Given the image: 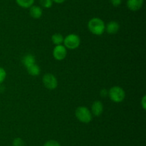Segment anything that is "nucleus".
Masks as SVG:
<instances>
[{
  "label": "nucleus",
  "mask_w": 146,
  "mask_h": 146,
  "mask_svg": "<svg viewBox=\"0 0 146 146\" xmlns=\"http://www.w3.org/2000/svg\"><path fill=\"white\" fill-rule=\"evenodd\" d=\"M88 28L92 34L95 35H101L105 31L106 24L101 19L94 17L88 21Z\"/></svg>",
  "instance_id": "1"
},
{
  "label": "nucleus",
  "mask_w": 146,
  "mask_h": 146,
  "mask_svg": "<svg viewBox=\"0 0 146 146\" xmlns=\"http://www.w3.org/2000/svg\"><path fill=\"white\" fill-rule=\"evenodd\" d=\"M75 115L76 118L80 122L88 123L92 120V113L88 107L85 106H80L76 110Z\"/></svg>",
  "instance_id": "2"
},
{
  "label": "nucleus",
  "mask_w": 146,
  "mask_h": 146,
  "mask_svg": "<svg viewBox=\"0 0 146 146\" xmlns=\"http://www.w3.org/2000/svg\"><path fill=\"white\" fill-rule=\"evenodd\" d=\"M108 96L113 102L119 103L123 101L125 97V92L123 89L118 86L111 87L108 91Z\"/></svg>",
  "instance_id": "3"
},
{
  "label": "nucleus",
  "mask_w": 146,
  "mask_h": 146,
  "mask_svg": "<svg viewBox=\"0 0 146 146\" xmlns=\"http://www.w3.org/2000/svg\"><path fill=\"white\" fill-rule=\"evenodd\" d=\"M64 44L66 48L75 50L79 47L81 44V39L77 34H70L64 39Z\"/></svg>",
  "instance_id": "4"
},
{
  "label": "nucleus",
  "mask_w": 146,
  "mask_h": 146,
  "mask_svg": "<svg viewBox=\"0 0 146 146\" xmlns=\"http://www.w3.org/2000/svg\"><path fill=\"white\" fill-rule=\"evenodd\" d=\"M42 82L44 85L48 90H54L58 86V81H57L56 77L51 73H46L44 74Z\"/></svg>",
  "instance_id": "5"
},
{
  "label": "nucleus",
  "mask_w": 146,
  "mask_h": 146,
  "mask_svg": "<svg viewBox=\"0 0 146 146\" xmlns=\"http://www.w3.org/2000/svg\"><path fill=\"white\" fill-rule=\"evenodd\" d=\"M67 55V50L65 46L60 44L55 46L53 50V56L56 60H63Z\"/></svg>",
  "instance_id": "6"
},
{
  "label": "nucleus",
  "mask_w": 146,
  "mask_h": 146,
  "mask_svg": "<svg viewBox=\"0 0 146 146\" xmlns=\"http://www.w3.org/2000/svg\"><path fill=\"white\" fill-rule=\"evenodd\" d=\"M143 0H127V7L132 11L141 9L143 5Z\"/></svg>",
  "instance_id": "7"
},
{
  "label": "nucleus",
  "mask_w": 146,
  "mask_h": 146,
  "mask_svg": "<svg viewBox=\"0 0 146 146\" xmlns=\"http://www.w3.org/2000/svg\"><path fill=\"white\" fill-rule=\"evenodd\" d=\"M120 29V25L117 21H111L106 24L105 30L109 34H115Z\"/></svg>",
  "instance_id": "8"
},
{
  "label": "nucleus",
  "mask_w": 146,
  "mask_h": 146,
  "mask_svg": "<svg viewBox=\"0 0 146 146\" xmlns=\"http://www.w3.org/2000/svg\"><path fill=\"white\" fill-rule=\"evenodd\" d=\"M103 111H104L103 103L98 100L94 102L91 106V113L95 116H99L102 114Z\"/></svg>",
  "instance_id": "9"
},
{
  "label": "nucleus",
  "mask_w": 146,
  "mask_h": 146,
  "mask_svg": "<svg viewBox=\"0 0 146 146\" xmlns=\"http://www.w3.org/2000/svg\"><path fill=\"white\" fill-rule=\"evenodd\" d=\"M29 14L31 17L34 19H39L42 16L43 11L42 9L38 6L33 5L30 7Z\"/></svg>",
  "instance_id": "10"
},
{
  "label": "nucleus",
  "mask_w": 146,
  "mask_h": 146,
  "mask_svg": "<svg viewBox=\"0 0 146 146\" xmlns=\"http://www.w3.org/2000/svg\"><path fill=\"white\" fill-rule=\"evenodd\" d=\"M22 63L24 64V67H29V66L32 65V64L36 63V59L33 54H27L24 56L22 59Z\"/></svg>",
  "instance_id": "11"
},
{
  "label": "nucleus",
  "mask_w": 146,
  "mask_h": 146,
  "mask_svg": "<svg viewBox=\"0 0 146 146\" xmlns=\"http://www.w3.org/2000/svg\"><path fill=\"white\" fill-rule=\"evenodd\" d=\"M27 70L29 74L31 76H37L41 72V69H40L39 66L36 64V63L29 66V67H27Z\"/></svg>",
  "instance_id": "12"
},
{
  "label": "nucleus",
  "mask_w": 146,
  "mask_h": 146,
  "mask_svg": "<svg viewBox=\"0 0 146 146\" xmlns=\"http://www.w3.org/2000/svg\"><path fill=\"white\" fill-rule=\"evenodd\" d=\"M17 4L22 8H30L33 6L34 0H16Z\"/></svg>",
  "instance_id": "13"
},
{
  "label": "nucleus",
  "mask_w": 146,
  "mask_h": 146,
  "mask_svg": "<svg viewBox=\"0 0 146 146\" xmlns=\"http://www.w3.org/2000/svg\"><path fill=\"white\" fill-rule=\"evenodd\" d=\"M64 37L61 34H54L51 37V41L56 46L60 45L64 42Z\"/></svg>",
  "instance_id": "14"
},
{
  "label": "nucleus",
  "mask_w": 146,
  "mask_h": 146,
  "mask_svg": "<svg viewBox=\"0 0 146 146\" xmlns=\"http://www.w3.org/2000/svg\"><path fill=\"white\" fill-rule=\"evenodd\" d=\"M40 4L44 8H51L53 5L52 0H40Z\"/></svg>",
  "instance_id": "15"
},
{
  "label": "nucleus",
  "mask_w": 146,
  "mask_h": 146,
  "mask_svg": "<svg viewBox=\"0 0 146 146\" xmlns=\"http://www.w3.org/2000/svg\"><path fill=\"white\" fill-rule=\"evenodd\" d=\"M13 146H24L25 145V143H24V140H22L20 137H17V138L14 139L13 140L12 143Z\"/></svg>",
  "instance_id": "16"
},
{
  "label": "nucleus",
  "mask_w": 146,
  "mask_h": 146,
  "mask_svg": "<svg viewBox=\"0 0 146 146\" xmlns=\"http://www.w3.org/2000/svg\"><path fill=\"white\" fill-rule=\"evenodd\" d=\"M6 76H7V72H6L5 70L0 67V84H1L4 81Z\"/></svg>",
  "instance_id": "17"
},
{
  "label": "nucleus",
  "mask_w": 146,
  "mask_h": 146,
  "mask_svg": "<svg viewBox=\"0 0 146 146\" xmlns=\"http://www.w3.org/2000/svg\"><path fill=\"white\" fill-rule=\"evenodd\" d=\"M44 146H61V145L56 140H50L46 142Z\"/></svg>",
  "instance_id": "18"
},
{
  "label": "nucleus",
  "mask_w": 146,
  "mask_h": 146,
  "mask_svg": "<svg viewBox=\"0 0 146 146\" xmlns=\"http://www.w3.org/2000/svg\"><path fill=\"white\" fill-rule=\"evenodd\" d=\"M110 1H111V4L115 7H119L121 4V2H122V0H110Z\"/></svg>",
  "instance_id": "19"
},
{
  "label": "nucleus",
  "mask_w": 146,
  "mask_h": 146,
  "mask_svg": "<svg viewBox=\"0 0 146 146\" xmlns=\"http://www.w3.org/2000/svg\"><path fill=\"white\" fill-rule=\"evenodd\" d=\"M145 103H146V97L145 95H144L143 97L142 100H141V105H142V107L144 109V110H145L146 109Z\"/></svg>",
  "instance_id": "20"
},
{
  "label": "nucleus",
  "mask_w": 146,
  "mask_h": 146,
  "mask_svg": "<svg viewBox=\"0 0 146 146\" xmlns=\"http://www.w3.org/2000/svg\"><path fill=\"white\" fill-rule=\"evenodd\" d=\"M53 2H55L56 4H62L64 3L66 0H52Z\"/></svg>",
  "instance_id": "21"
},
{
  "label": "nucleus",
  "mask_w": 146,
  "mask_h": 146,
  "mask_svg": "<svg viewBox=\"0 0 146 146\" xmlns=\"http://www.w3.org/2000/svg\"><path fill=\"white\" fill-rule=\"evenodd\" d=\"M101 94L103 96V97H105V96L107 94L106 90H101Z\"/></svg>",
  "instance_id": "22"
}]
</instances>
